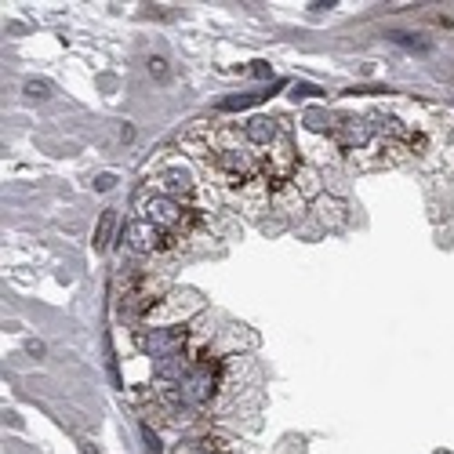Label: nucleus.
Here are the masks:
<instances>
[{
	"instance_id": "13",
	"label": "nucleus",
	"mask_w": 454,
	"mask_h": 454,
	"mask_svg": "<svg viewBox=\"0 0 454 454\" xmlns=\"http://www.w3.org/2000/svg\"><path fill=\"white\" fill-rule=\"evenodd\" d=\"M149 73H153L157 80H167V77H171V70H167V62H164L160 55H153V58H149Z\"/></svg>"
},
{
	"instance_id": "11",
	"label": "nucleus",
	"mask_w": 454,
	"mask_h": 454,
	"mask_svg": "<svg viewBox=\"0 0 454 454\" xmlns=\"http://www.w3.org/2000/svg\"><path fill=\"white\" fill-rule=\"evenodd\" d=\"M262 98H269L266 91H251V95H236V98H226L222 102V110L226 113H233V110H247V105H258Z\"/></svg>"
},
{
	"instance_id": "18",
	"label": "nucleus",
	"mask_w": 454,
	"mask_h": 454,
	"mask_svg": "<svg viewBox=\"0 0 454 454\" xmlns=\"http://www.w3.org/2000/svg\"><path fill=\"white\" fill-rule=\"evenodd\" d=\"M26 353H30V356H44V345H40V342H30Z\"/></svg>"
},
{
	"instance_id": "17",
	"label": "nucleus",
	"mask_w": 454,
	"mask_h": 454,
	"mask_svg": "<svg viewBox=\"0 0 454 454\" xmlns=\"http://www.w3.org/2000/svg\"><path fill=\"white\" fill-rule=\"evenodd\" d=\"M113 182H117L113 175H98L95 179V189H113Z\"/></svg>"
},
{
	"instance_id": "2",
	"label": "nucleus",
	"mask_w": 454,
	"mask_h": 454,
	"mask_svg": "<svg viewBox=\"0 0 454 454\" xmlns=\"http://www.w3.org/2000/svg\"><path fill=\"white\" fill-rule=\"evenodd\" d=\"M204 313V298L197 291L186 287H171L153 309L145 313V327H182V323H193V316Z\"/></svg>"
},
{
	"instance_id": "8",
	"label": "nucleus",
	"mask_w": 454,
	"mask_h": 454,
	"mask_svg": "<svg viewBox=\"0 0 454 454\" xmlns=\"http://www.w3.org/2000/svg\"><path fill=\"white\" fill-rule=\"evenodd\" d=\"M316 219H320L323 226H342V222H345L342 204H335V200H327V197H320V200H316Z\"/></svg>"
},
{
	"instance_id": "10",
	"label": "nucleus",
	"mask_w": 454,
	"mask_h": 454,
	"mask_svg": "<svg viewBox=\"0 0 454 454\" xmlns=\"http://www.w3.org/2000/svg\"><path fill=\"white\" fill-rule=\"evenodd\" d=\"M22 95L30 98V102H48L51 95H55V88L48 80H26V88H22Z\"/></svg>"
},
{
	"instance_id": "19",
	"label": "nucleus",
	"mask_w": 454,
	"mask_h": 454,
	"mask_svg": "<svg viewBox=\"0 0 454 454\" xmlns=\"http://www.w3.org/2000/svg\"><path fill=\"white\" fill-rule=\"evenodd\" d=\"M447 153H454V135H450V142H447Z\"/></svg>"
},
{
	"instance_id": "6",
	"label": "nucleus",
	"mask_w": 454,
	"mask_h": 454,
	"mask_svg": "<svg viewBox=\"0 0 454 454\" xmlns=\"http://www.w3.org/2000/svg\"><path fill=\"white\" fill-rule=\"evenodd\" d=\"M280 135H284V127L273 117H251L244 124V145H273Z\"/></svg>"
},
{
	"instance_id": "1",
	"label": "nucleus",
	"mask_w": 454,
	"mask_h": 454,
	"mask_svg": "<svg viewBox=\"0 0 454 454\" xmlns=\"http://www.w3.org/2000/svg\"><path fill=\"white\" fill-rule=\"evenodd\" d=\"M138 211H142V219L149 226H157L175 244H179V236H186L189 226L197 222V211L179 204V200H171V197H164V193H142V197H138Z\"/></svg>"
},
{
	"instance_id": "14",
	"label": "nucleus",
	"mask_w": 454,
	"mask_h": 454,
	"mask_svg": "<svg viewBox=\"0 0 454 454\" xmlns=\"http://www.w3.org/2000/svg\"><path fill=\"white\" fill-rule=\"evenodd\" d=\"M142 436H145V450H149V454H160V450H164L160 440H157V432L149 429V425H142Z\"/></svg>"
},
{
	"instance_id": "15",
	"label": "nucleus",
	"mask_w": 454,
	"mask_h": 454,
	"mask_svg": "<svg viewBox=\"0 0 454 454\" xmlns=\"http://www.w3.org/2000/svg\"><path fill=\"white\" fill-rule=\"evenodd\" d=\"M251 73H254V77H262V80H266V77L273 80V66H269V62H251Z\"/></svg>"
},
{
	"instance_id": "3",
	"label": "nucleus",
	"mask_w": 454,
	"mask_h": 454,
	"mask_svg": "<svg viewBox=\"0 0 454 454\" xmlns=\"http://www.w3.org/2000/svg\"><path fill=\"white\" fill-rule=\"evenodd\" d=\"M138 345H142V353H149L153 360L189 356V331L186 327H142Z\"/></svg>"
},
{
	"instance_id": "12",
	"label": "nucleus",
	"mask_w": 454,
	"mask_h": 454,
	"mask_svg": "<svg viewBox=\"0 0 454 454\" xmlns=\"http://www.w3.org/2000/svg\"><path fill=\"white\" fill-rule=\"evenodd\" d=\"M306 127H309V131H331V135H335L331 113H323V110H309V113H306Z\"/></svg>"
},
{
	"instance_id": "9",
	"label": "nucleus",
	"mask_w": 454,
	"mask_h": 454,
	"mask_svg": "<svg viewBox=\"0 0 454 454\" xmlns=\"http://www.w3.org/2000/svg\"><path fill=\"white\" fill-rule=\"evenodd\" d=\"M389 40H393V44H403V48H415V51H429L432 48L422 33H400V30H393V33H389Z\"/></svg>"
},
{
	"instance_id": "4",
	"label": "nucleus",
	"mask_w": 454,
	"mask_h": 454,
	"mask_svg": "<svg viewBox=\"0 0 454 454\" xmlns=\"http://www.w3.org/2000/svg\"><path fill=\"white\" fill-rule=\"evenodd\" d=\"M153 186H157V193H164V197L179 200V204H186V207L197 200V193H200L197 175H193L186 164H167V167H160L157 175H153Z\"/></svg>"
},
{
	"instance_id": "5",
	"label": "nucleus",
	"mask_w": 454,
	"mask_h": 454,
	"mask_svg": "<svg viewBox=\"0 0 454 454\" xmlns=\"http://www.w3.org/2000/svg\"><path fill=\"white\" fill-rule=\"evenodd\" d=\"M127 240H131V247L142 251V254H153V251L175 247V240H171V236H164L157 226H149L145 219H135L131 226H127Z\"/></svg>"
},
{
	"instance_id": "16",
	"label": "nucleus",
	"mask_w": 454,
	"mask_h": 454,
	"mask_svg": "<svg viewBox=\"0 0 454 454\" xmlns=\"http://www.w3.org/2000/svg\"><path fill=\"white\" fill-rule=\"evenodd\" d=\"M320 95V88H313V84H294V98H313Z\"/></svg>"
},
{
	"instance_id": "7",
	"label": "nucleus",
	"mask_w": 454,
	"mask_h": 454,
	"mask_svg": "<svg viewBox=\"0 0 454 454\" xmlns=\"http://www.w3.org/2000/svg\"><path fill=\"white\" fill-rule=\"evenodd\" d=\"M113 226H117V207H105L102 219H98V226H95V251H105V247H110Z\"/></svg>"
}]
</instances>
